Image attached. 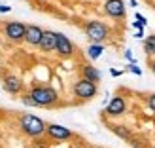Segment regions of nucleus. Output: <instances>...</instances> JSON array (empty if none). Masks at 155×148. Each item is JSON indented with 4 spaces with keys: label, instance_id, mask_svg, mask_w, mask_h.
Listing matches in <instances>:
<instances>
[{
    "label": "nucleus",
    "instance_id": "nucleus-1",
    "mask_svg": "<svg viewBox=\"0 0 155 148\" xmlns=\"http://www.w3.org/2000/svg\"><path fill=\"white\" fill-rule=\"evenodd\" d=\"M30 99L34 101L36 106H51L59 101V93L51 88V85H34L28 91Z\"/></svg>",
    "mask_w": 155,
    "mask_h": 148
},
{
    "label": "nucleus",
    "instance_id": "nucleus-2",
    "mask_svg": "<svg viewBox=\"0 0 155 148\" xmlns=\"http://www.w3.org/2000/svg\"><path fill=\"white\" fill-rule=\"evenodd\" d=\"M19 127L25 135L28 137H42L45 133V127H48V123H45L42 118H38V116H32V114H23L19 118Z\"/></svg>",
    "mask_w": 155,
    "mask_h": 148
},
{
    "label": "nucleus",
    "instance_id": "nucleus-3",
    "mask_svg": "<svg viewBox=\"0 0 155 148\" xmlns=\"http://www.w3.org/2000/svg\"><path fill=\"white\" fill-rule=\"evenodd\" d=\"M108 34H110V29H108L106 23L102 21H89L85 25V36L89 38L93 44H102Z\"/></svg>",
    "mask_w": 155,
    "mask_h": 148
},
{
    "label": "nucleus",
    "instance_id": "nucleus-4",
    "mask_svg": "<svg viewBox=\"0 0 155 148\" xmlns=\"http://www.w3.org/2000/svg\"><path fill=\"white\" fill-rule=\"evenodd\" d=\"M74 95L81 101H91L97 95V84L85 80V78H80V80L74 84Z\"/></svg>",
    "mask_w": 155,
    "mask_h": 148
},
{
    "label": "nucleus",
    "instance_id": "nucleus-5",
    "mask_svg": "<svg viewBox=\"0 0 155 148\" xmlns=\"http://www.w3.org/2000/svg\"><path fill=\"white\" fill-rule=\"evenodd\" d=\"M25 29L27 25L21 21H10L4 25V36L8 38L10 42H23L25 38Z\"/></svg>",
    "mask_w": 155,
    "mask_h": 148
},
{
    "label": "nucleus",
    "instance_id": "nucleus-6",
    "mask_svg": "<svg viewBox=\"0 0 155 148\" xmlns=\"http://www.w3.org/2000/svg\"><path fill=\"white\" fill-rule=\"evenodd\" d=\"M104 12L112 19H123L125 17V2L123 0H104Z\"/></svg>",
    "mask_w": 155,
    "mask_h": 148
},
{
    "label": "nucleus",
    "instance_id": "nucleus-7",
    "mask_svg": "<svg viewBox=\"0 0 155 148\" xmlns=\"http://www.w3.org/2000/svg\"><path fill=\"white\" fill-rule=\"evenodd\" d=\"M45 133H48L53 141H68V139H72L74 133L68 127L64 126H59V123H49L48 127H45Z\"/></svg>",
    "mask_w": 155,
    "mask_h": 148
},
{
    "label": "nucleus",
    "instance_id": "nucleus-8",
    "mask_svg": "<svg viewBox=\"0 0 155 148\" xmlns=\"http://www.w3.org/2000/svg\"><path fill=\"white\" fill-rule=\"evenodd\" d=\"M55 51L61 57H72L74 55V44L70 42V38L63 33H57V44H55Z\"/></svg>",
    "mask_w": 155,
    "mask_h": 148
},
{
    "label": "nucleus",
    "instance_id": "nucleus-9",
    "mask_svg": "<svg viewBox=\"0 0 155 148\" xmlns=\"http://www.w3.org/2000/svg\"><path fill=\"white\" fill-rule=\"evenodd\" d=\"M2 85H4V91L10 93V95H21V93H23V80L19 76H15V74L4 76Z\"/></svg>",
    "mask_w": 155,
    "mask_h": 148
},
{
    "label": "nucleus",
    "instance_id": "nucleus-10",
    "mask_svg": "<svg viewBox=\"0 0 155 148\" xmlns=\"http://www.w3.org/2000/svg\"><path fill=\"white\" fill-rule=\"evenodd\" d=\"M42 34H44V29H40L38 25H27L23 42H27L28 46H38L42 40Z\"/></svg>",
    "mask_w": 155,
    "mask_h": 148
},
{
    "label": "nucleus",
    "instance_id": "nucleus-11",
    "mask_svg": "<svg viewBox=\"0 0 155 148\" xmlns=\"http://www.w3.org/2000/svg\"><path fill=\"white\" fill-rule=\"evenodd\" d=\"M125 110H127V103H125V99L119 97V95H115L106 106V114L108 116H121Z\"/></svg>",
    "mask_w": 155,
    "mask_h": 148
},
{
    "label": "nucleus",
    "instance_id": "nucleus-12",
    "mask_svg": "<svg viewBox=\"0 0 155 148\" xmlns=\"http://www.w3.org/2000/svg\"><path fill=\"white\" fill-rule=\"evenodd\" d=\"M55 44H57V33L55 30H44L38 48L42 51H55Z\"/></svg>",
    "mask_w": 155,
    "mask_h": 148
},
{
    "label": "nucleus",
    "instance_id": "nucleus-13",
    "mask_svg": "<svg viewBox=\"0 0 155 148\" xmlns=\"http://www.w3.org/2000/svg\"><path fill=\"white\" fill-rule=\"evenodd\" d=\"M81 74H83L85 80H89V82H93V84L100 82V78H102L100 71H98L97 67H93V65H83V67H81Z\"/></svg>",
    "mask_w": 155,
    "mask_h": 148
},
{
    "label": "nucleus",
    "instance_id": "nucleus-14",
    "mask_svg": "<svg viewBox=\"0 0 155 148\" xmlns=\"http://www.w3.org/2000/svg\"><path fill=\"white\" fill-rule=\"evenodd\" d=\"M110 129H112V133H115L119 139H125V141H129V139L133 137V135H130V131H129L125 126H117V123H112Z\"/></svg>",
    "mask_w": 155,
    "mask_h": 148
},
{
    "label": "nucleus",
    "instance_id": "nucleus-15",
    "mask_svg": "<svg viewBox=\"0 0 155 148\" xmlns=\"http://www.w3.org/2000/svg\"><path fill=\"white\" fill-rule=\"evenodd\" d=\"M102 51H104V46L102 44H91L89 48H87V55H89V59H98L100 55H102Z\"/></svg>",
    "mask_w": 155,
    "mask_h": 148
},
{
    "label": "nucleus",
    "instance_id": "nucleus-16",
    "mask_svg": "<svg viewBox=\"0 0 155 148\" xmlns=\"http://www.w3.org/2000/svg\"><path fill=\"white\" fill-rule=\"evenodd\" d=\"M144 51L148 55H155V34H150L144 40Z\"/></svg>",
    "mask_w": 155,
    "mask_h": 148
},
{
    "label": "nucleus",
    "instance_id": "nucleus-17",
    "mask_svg": "<svg viewBox=\"0 0 155 148\" xmlns=\"http://www.w3.org/2000/svg\"><path fill=\"white\" fill-rule=\"evenodd\" d=\"M21 103L25 105V106H36V105H34V101L30 99V95H28V93H23V97H21Z\"/></svg>",
    "mask_w": 155,
    "mask_h": 148
},
{
    "label": "nucleus",
    "instance_id": "nucleus-18",
    "mask_svg": "<svg viewBox=\"0 0 155 148\" xmlns=\"http://www.w3.org/2000/svg\"><path fill=\"white\" fill-rule=\"evenodd\" d=\"M129 71L133 72V74H136V76H142V68L136 67V63H130V65H129Z\"/></svg>",
    "mask_w": 155,
    "mask_h": 148
},
{
    "label": "nucleus",
    "instance_id": "nucleus-19",
    "mask_svg": "<svg viewBox=\"0 0 155 148\" xmlns=\"http://www.w3.org/2000/svg\"><path fill=\"white\" fill-rule=\"evenodd\" d=\"M125 59L129 61V63H136V59L133 57V51L130 50H125Z\"/></svg>",
    "mask_w": 155,
    "mask_h": 148
},
{
    "label": "nucleus",
    "instance_id": "nucleus-20",
    "mask_svg": "<svg viewBox=\"0 0 155 148\" xmlns=\"http://www.w3.org/2000/svg\"><path fill=\"white\" fill-rule=\"evenodd\" d=\"M148 106L155 112V93H151V95H150V99H148Z\"/></svg>",
    "mask_w": 155,
    "mask_h": 148
},
{
    "label": "nucleus",
    "instance_id": "nucleus-21",
    "mask_svg": "<svg viewBox=\"0 0 155 148\" xmlns=\"http://www.w3.org/2000/svg\"><path fill=\"white\" fill-rule=\"evenodd\" d=\"M134 17H136V21H140L142 25H148V19H146L142 13H134Z\"/></svg>",
    "mask_w": 155,
    "mask_h": 148
},
{
    "label": "nucleus",
    "instance_id": "nucleus-22",
    "mask_svg": "<svg viewBox=\"0 0 155 148\" xmlns=\"http://www.w3.org/2000/svg\"><path fill=\"white\" fill-rule=\"evenodd\" d=\"M12 12V6H6V4H0V13H10Z\"/></svg>",
    "mask_w": 155,
    "mask_h": 148
},
{
    "label": "nucleus",
    "instance_id": "nucleus-23",
    "mask_svg": "<svg viewBox=\"0 0 155 148\" xmlns=\"http://www.w3.org/2000/svg\"><path fill=\"white\" fill-rule=\"evenodd\" d=\"M133 27H134L136 30H144V27H146V25H142L140 21H134V23H133Z\"/></svg>",
    "mask_w": 155,
    "mask_h": 148
},
{
    "label": "nucleus",
    "instance_id": "nucleus-24",
    "mask_svg": "<svg viewBox=\"0 0 155 148\" xmlns=\"http://www.w3.org/2000/svg\"><path fill=\"white\" fill-rule=\"evenodd\" d=\"M110 74H112L114 78H117V76H121L123 72H121V71H117V68H110Z\"/></svg>",
    "mask_w": 155,
    "mask_h": 148
},
{
    "label": "nucleus",
    "instance_id": "nucleus-25",
    "mask_svg": "<svg viewBox=\"0 0 155 148\" xmlns=\"http://www.w3.org/2000/svg\"><path fill=\"white\" fill-rule=\"evenodd\" d=\"M144 36V30H136L134 33V38H142Z\"/></svg>",
    "mask_w": 155,
    "mask_h": 148
},
{
    "label": "nucleus",
    "instance_id": "nucleus-26",
    "mask_svg": "<svg viewBox=\"0 0 155 148\" xmlns=\"http://www.w3.org/2000/svg\"><path fill=\"white\" fill-rule=\"evenodd\" d=\"M129 4L133 6V8H136V6H138V2H136V0H129Z\"/></svg>",
    "mask_w": 155,
    "mask_h": 148
},
{
    "label": "nucleus",
    "instance_id": "nucleus-27",
    "mask_svg": "<svg viewBox=\"0 0 155 148\" xmlns=\"http://www.w3.org/2000/svg\"><path fill=\"white\" fill-rule=\"evenodd\" d=\"M150 67H151V72H153V74H155V63H151V65H150Z\"/></svg>",
    "mask_w": 155,
    "mask_h": 148
},
{
    "label": "nucleus",
    "instance_id": "nucleus-28",
    "mask_svg": "<svg viewBox=\"0 0 155 148\" xmlns=\"http://www.w3.org/2000/svg\"><path fill=\"white\" fill-rule=\"evenodd\" d=\"M25 2H28V0H25Z\"/></svg>",
    "mask_w": 155,
    "mask_h": 148
}]
</instances>
